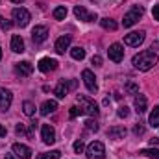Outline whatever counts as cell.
<instances>
[{"mask_svg":"<svg viewBox=\"0 0 159 159\" xmlns=\"http://www.w3.org/2000/svg\"><path fill=\"white\" fill-rule=\"evenodd\" d=\"M131 63H133V67H135L137 70L146 72V70H150V69L157 63V54H156L152 48H150V50H143V52H139L137 56H133Z\"/></svg>","mask_w":159,"mask_h":159,"instance_id":"6da1fadb","label":"cell"},{"mask_svg":"<svg viewBox=\"0 0 159 159\" xmlns=\"http://www.w3.org/2000/svg\"><path fill=\"white\" fill-rule=\"evenodd\" d=\"M78 104H80L81 113H85V115H89V117H98L100 109H98V106L94 104V100H91L89 96L78 94Z\"/></svg>","mask_w":159,"mask_h":159,"instance_id":"7a4b0ae2","label":"cell"},{"mask_svg":"<svg viewBox=\"0 0 159 159\" xmlns=\"http://www.w3.org/2000/svg\"><path fill=\"white\" fill-rule=\"evenodd\" d=\"M85 154H87V159H106V146L100 141H93L87 146Z\"/></svg>","mask_w":159,"mask_h":159,"instance_id":"3957f363","label":"cell"},{"mask_svg":"<svg viewBox=\"0 0 159 159\" xmlns=\"http://www.w3.org/2000/svg\"><path fill=\"white\" fill-rule=\"evenodd\" d=\"M143 13H144V9H143V6H133L126 15H124V20H122V24H124V28H131L141 17H143Z\"/></svg>","mask_w":159,"mask_h":159,"instance_id":"277c9868","label":"cell"},{"mask_svg":"<svg viewBox=\"0 0 159 159\" xmlns=\"http://www.w3.org/2000/svg\"><path fill=\"white\" fill-rule=\"evenodd\" d=\"M11 17H13V20H15V24L20 26V28L28 26V22H30V11L24 9V7H15L13 13H11Z\"/></svg>","mask_w":159,"mask_h":159,"instance_id":"5b68a950","label":"cell"},{"mask_svg":"<svg viewBox=\"0 0 159 159\" xmlns=\"http://www.w3.org/2000/svg\"><path fill=\"white\" fill-rule=\"evenodd\" d=\"M41 139L44 144H54L56 143V131L50 124H43L41 126Z\"/></svg>","mask_w":159,"mask_h":159,"instance_id":"8992f818","label":"cell"},{"mask_svg":"<svg viewBox=\"0 0 159 159\" xmlns=\"http://www.w3.org/2000/svg\"><path fill=\"white\" fill-rule=\"evenodd\" d=\"M81 78H83V83H85V87L89 89V93H96V91H98V83H96V78H94V74H93L89 69H85V70L81 72Z\"/></svg>","mask_w":159,"mask_h":159,"instance_id":"52a82bcc","label":"cell"},{"mask_svg":"<svg viewBox=\"0 0 159 159\" xmlns=\"http://www.w3.org/2000/svg\"><path fill=\"white\" fill-rule=\"evenodd\" d=\"M107 54H109V59L115 61V63H120V61L124 59V48H122L120 43H113V44L109 46Z\"/></svg>","mask_w":159,"mask_h":159,"instance_id":"ba28073f","label":"cell"},{"mask_svg":"<svg viewBox=\"0 0 159 159\" xmlns=\"http://www.w3.org/2000/svg\"><path fill=\"white\" fill-rule=\"evenodd\" d=\"M74 15L78 17L80 20H83V22H94L98 17H96V13H89L83 6H76L74 7Z\"/></svg>","mask_w":159,"mask_h":159,"instance_id":"9c48e42d","label":"cell"},{"mask_svg":"<svg viewBox=\"0 0 159 159\" xmlns=\"http://www.w3.org/2000/svg\"><path fill=\"white\" fill-rule=\"evenodd\" d=\"M143 41H144V32H131V34L124 35V43L128 46H139V44H143Z\"/></svg>","mask_w":159,"mask_h":159,"instance_id":"30bf717a","label":"cell"},{"mask_svg":"<svg viewBox=\"0 0 159 159\" xmlns=\"http://www.w3.org/2000/svg\"><path fill=\"white\" fill-rule=\"evenodd\" d=\"M11 150H13V154H15L19 159H30V157H32V150H30L26 144L15 143V144L11 146Z\"/></svg>","mask_w":159,"mask_h":159,"instance_id":"8fae6325","label":"cell"},{"mask_svg":"<svg viewBox=\"0 0 159 159\" xmlns=\"http://www.w3.org/2000/svg\"><path fill=\"white\" fill-rule=\"evenodd\" d=\"M11 100H13V94L7 89L0 87V111H7L11 106Z\"/></svg>","mask_w":159,"mask_h":159,"instance_id":"7c38bea8","label":"cell"},{"mask_svg":"<svg viewBox=\"0 0 159 159\" xmlns=\"http://www.w3.org/2000/svg\"><path fill=\"white\" fill-rule=\"evenodd\" d=\"M46 37H48V28L46 26H35L34 30H32V39H34V43H44L46 41Z\"/></svg>","mask_w":159,"mask_h":159,"instance_id":"4fadbf2b","label":"cell"},{"mask_svg":"<svg viewBox=\"0 0 159 159\" xmlns=\"http://www.w3.org/2000/svg\"><path fill=\"white\" fill-rule=\"evenodd\" d=\"M70 43H72V35H61L56 41V52L57 54H65V50H69Z\"/></svg>","mask_w":159,"mask_h":159,"instance_id":"5bb4252c","label":"cell"},{"mask_svg":"<svg viewBox=\"0 0 159 159\" xmlns=\"http://www.w3.org/2000/svg\"><path fill=\"white\" fill-rule=\"evenodd\" d=\"M57 69V61L52 59V57H43L39 61V70L41 72H52Z\"/></svg>","mask_w":159,"mask_h":159,"instance_id":"9a60e30c","label":"cell"},{"mask_svg":"<svg viewBox=\"0 0 159 159\" xmlns=\"http://www.w3.org/2000/svg\"><path fill=\"white\" fill-rule=\"evenodd\" d=\"M15 72H17L19 76H30V74L34 72V65H32L30 61H20V63L15 65Z\"/></svg>","mask_w":159,"mask_h":159,"instance_id":"2e32d148","label":"cell"},{"mask_svg":"<svg viewBox=\"0 0 159 159\" xmlns=\"http://www.w3.org/2000/svg\"><path fill=\"white\" fill-rule=\"evenodd\" d=\"M126 133H128V129L124 126H113V128L107 129V137L109 139H124Z\"/></svg>","mask_w":159,"mask_h":159,"instance_id":"e0dca14e","label":"cell"},{"mask_svg":"<svg viewBox=\"0 0 159 159\" xmlns=\"http://www.w3.org/2000/svg\"><path fill=\"white\" fill-rule=\"evenodd\" d=\"M146 106H148L146 96H144V94H137V96H135V111H137L139 115H143V113L146 111Z\"/></svg>","mask_w":159,"mask_h":159,"instance_id":"ac0fdd59","label":"cell"},{"mask_svg":"<svg viewBox=\"0 0 159 159\" xmlns=\"http://www.w3.org/2000/svg\"><path fill=\"white\" fill-rule=\"evenodd\" d=\"M11 50L15 54H22L24 52V41H22L20 35H13L11 37Z\"/></svg>","mask_w":159,"mask_h":159,"instance_id":"d6986e66","label":"cell"},{"mask_svg":"<svg viewBox=\"0 0 159 159\" xmlns=\"http://www.w3.org/2000/svg\"><path fill=\"white\" fill-rule=\"evenodd\" d=\"M69 83L67 81H59L57 85H56V89H54V94L57 96V98H65L67 94H69Z\"/></svg>","mask_w":159,"mask_h":159,"instance_id":"ffe728a7","label":"cell"},{"mask_svg":"<svg viewBox=\"0 0 159 159\" xmlns=\"http://www.w3.org/2000/svg\"><path fill=\"white\" fill-rule=\"evenodd\" d=\"M57 109V102L56 100H46L43 106H41V115H50Z\"/></svg>","mask_w":159,"mask_h":159,"instance_id":"44dd1931","label":"cell"},{"mask_svg":"<svg viewBox=\"0 0 159 159\" xmlns=\"http://www.w3.org/2000/svg\"><path fill=\"white\" fill-rule=\"evenodd\" d=\"M100 24H102V28H104V30H109V32H115V30L119 28V24H117L113 19H102V20H100Z\"/></svg>","mask_w":159,"mask_h":159,"instance_id":"7402d4cb","label":"cell"},{"mask_svg":"<svg viewBox=\"0 0 159 159\" xmlns=\"http://www.w3.org/2000/svg\"><path fill=\"white\" fill-rule=\"evenodd\" d=\"M22 111H24L26 117H34V115H35V104L30 102V100H26V102L22 104Z\"/></svg>","mask_w":159,"mask_h":159,"instance_id":"603a6c76","label":"cell"},{"mask_svg":"<svg viewBox=\"0 0 159 159\" xmlns=\"http://www.w3.org/2000/svg\"><path fill=\"white\" fill-rule=\"evenodd\" d=\"M141 154H143L144 157L159 159V148H156V146H152V148H144V150H141Z\"/></svg>","mask_w":159,"mask_h":159,"instance_id":"cb8c5ba5","label":"cell"},{"mask_svg":"<svg viewBox=\"0 0 159 159\" xmlns=\"http://www.w3.org/2000/svg\"><path fill=\"white\" fill-rule=\"evenodd\" d=\"M148 122H150V126H152V128H157V126H159V106H156V107H154V111L150 113Z\"/></svg>","mask_w":159,"mask_h":159,"instance_id":"d4e9b609","label":"cell"},{"mask_svg":"<svg viewBox=\"0 0 159 159\" xmlns=\"http://www.w3.org/2000/svg\"><path fill=\"white\" fill-rule=\"evenodd\" d=\"M70 56H72V59H78V61H81V59L85 57V50H83L81 46H74V48L70 50Z\"/></svg>","mask_w":159,"mask_h":159,"instance_id":"484cf974","label":"cell"},{"mask_svg":"<svg viewBox=\"0 0 159 159\" xmlns=\"http://www.w3.org/2000/svg\"><path fill=\"white\" fill-rule=\"evenodd\" d=\"M61 157V152L59 150H52V152H44V154H39L37 159H59Z\"/></svg>","mask_w":159,"mask_h":159,"instance_id":"4316f807","label":"cell"},{"mask_svg":"<svg viewBox=\"0 0 159 159\" xmlns=\"http://www.w3.org/2000/svg\"><path fill=\"white\" fill-rule=\"evenodd\" d=\"M65 17H67V7L65 6H59V7L54 9V19L56 20H63Z\"/></svg>","mask_w":159,"mask_h":159,"instance_id":"83f0119b","label":"cell"},{"mask_svg":"<svg viewBox=\"0 0 159 159\" xmlns=\"http://www.w3.org/2000/svg\"><path fill=\"white\" fill-rule=\"evenodd\" d=\"M15 131H17V135H24V137H32V131L26 128V124H17V128H15Z\"/></svg>","mask_w":159,"mask_h":159,"instance_id":"f1b7e54d","label":"cell"},{"mask_svg":"<svg viewBox=\"0 0 159 159\" xmlns=\"http://www.w3.org/2000/svg\"><path fill=\"white\" fill-rule=\"evenodd\" d=\"M126 91H128L129 94H137V93H139V85L133 83V81H128V83H126Z\"/></svg>","mask_w":159,"mask_h":159,"instance_id":"f546056e","label":"cell"},{"mask_svg":"<svg viewBox=\"0 0 159 159\" xmlns=\"http://www.w3.org/2000/svg\"><path fill=\"white\" fill-rule=\"evenodd\" d=\"M85 128L89 131H98V124H96V120H93V119L85 120Z\"/></svg>","mask_w":159,"mask_h":159,"instance_id":"4dcf8cb0","label":"cell"},{"mask_svg":"<svg viewBox=\"0 0 159 159\" xmlns=\"http://www.w3.org/2000/svg\"><path fill=\"white\" fill-rule=\"evenodd\" d=\"M117 115H119L120 119H126V117L129 115V109H128L126 106H120V107H119V111H117Z\"/></svg>","mask_w":159,"mask_h":159,"instance_id":"1f68e13d","label":"cell"},{"mask_svg":"<svg viewBox=\"0 0 159 159\" xmlns=\"http://www.w3.org/2000/svg\"><path fill=\"white\" fill-rule=\"evenodd\" d=\"M83 150H85V144H83V141L80 139V141H76V143H74V152H76V154H81Z\"/></svg>","mask_w":159,"mask_h":159,"instance_id":"d6a6232c","label":"cell"},{"mask_svg":"<svg viewBox=\"0 0 159 159\" xmlns=\"http://www.w3.org/2000/svg\"><path fill=\"white\" fill-rule=\"evenodd\" d=\"M133 133H135V135H143V133H144V126H143V122L135 124V128H133Z\"/></svg>","mask_w":159,"mask_h":159,"instance_id":"836d02e7","label":"cell"},{"mask_svg":"<svg viewBox=\"0 0 159 159\" xmlns=\"http://www.w3.org/2000/svg\"><path fill=\"white\" fill-rule=\"evenodd\" d=\"M78 115H81V109L76 107V106H74V107H70V119H76Z\"/></svg>","mask_w":159,"mask_h":159,"instance_id":"e575fe53","label":"cell"},{"mask_svg":"<svg viewBox=\"0 0 159 159\" xmlns=\"http://www.w3.org/2000/svg\"><path fill=\"white\" fill-rule=\"evenodd\" d=\"M91 63H93L94 67H100V65H102V57H100V56H93V57H91Z\"/></svg>","mask_w":159,"mask_h":159,"instance_id":"d590c367","label":"cell"},{"mask_svg":"<svg viewBox=\"0 0 159 159\" xmlns=\"http://www.w3.org/2000/svg\"><path fill=\"white\" fill-rule=\"evenodd\" d=\"M152 15H154V19H156V20H159V4H156V6H154Z\"/></svg>","mask_w":159,"mask_h":159,"instance_id":"8d00e7d4","label":"cell"},{"mask_svg":"<svg viewBox=\"0 0 159 159\" xmlns=\"http://www.w3.org/2000/svg\"><path fill=\"white\" fill-rule=\"evenodd\" d=\"M157 144H159V139H157V137L150 139V146H157Z\"/></svg>","mask_w":159,"mask_h":159,"instance_id":"74e56055","label":"cell"},{"mask_svg":"<svg viewBox=\"0 0 159 159\" xmlns=\"http://www.w3.org/2000/svg\"><path fill=\"white\" fill-rule=\"evenodd\" d=\"M6 133H7V129H6V128L0 124V137H6Z\"/></svg>","mask_w":159,"mask_h":159,"instance_id":"f35d334b","label":"cell"},{"mask_svg":"<svg viewBox=\"0 0 159 159\" xmlns=\"http://www.w3.org/2000/svg\"><path fill=\"white\" fill-rule=\"evenodd\" d=\"M4 24H6V20H4V17L0 15V28H4Z\"/></svg>","mask_w":159,"mask_h":159,"instance_id":"ab89813d","label":"cell"},{"mask_svg":"<svg viewBox=\"0 0 159 159\" xmlns=\"http://www.w3.org/2000/svg\"><path fill=\"white\" fill-rule=\"evenodd\" d=\"M4 159H15V157H13L11 154H7V156H6V157H4Z\"/></svg>","mask_w":159,"mask_h":159,"instance_id":"60d3db41","label":"cell"},{"mask_svg":"<svg viewBox=\"0 0 159 159\" xmlns=\"http://www.w3.org/2000/svg\"><path fill=\"white\" fill-rule=\"evenodd\" d=\"M11 2H15V4H20V2H24V0H11Z\"/></svg>","mask_w":159,"mask_h":159,"instance_id":"b9f144b4","label":"cell"},{"mask_svg":"<svg viewBox=\"0 0 159 159\" xmlns=\"http://www.w3.org/2000/svg\"><path fill=\"white\" fill-rule=\"evenodd\" d=\"M0 59H2V48H0Z\"/></svg>","mask_w":159,"mask_h":159,"instance_id":"7bdbcfd3","label":"cell"}]
</instances>
